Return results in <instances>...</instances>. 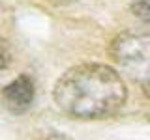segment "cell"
I'll return each instance as SVG.
<instances>
[{"label":"cell","instance_id":"5b68a950","mask_svg":"<svg viewBox=\"0 0 150 140\" xmlns=\"http://www.w3.org/2000/svg\"><path fill=\"white\" fill-rule=\"evenodd\" d=\"M11 47L6 39H4L2 36H0V71H4V69H8L9 65H11Z\"/></svg>","mask_w":150,"mask_h":140},{"label":"cell","instance_id":"7a4b0ae2","mask_svg":"<svg viewBox=\"0 0 150 140\" xmlns=\"http://www.w3.org/2000/svg\"><path fill=\"white\" fill-rule=\"evenodd\" d=\"M109 54L135 82H150V34L148 32H120L111 41Z\"/></svg>","mask_w":150,"mask_h":140},{"label":"cell","instance_id":"3957f363","mask_svg":"<svg viewBox=\"0 0 150 140\" xmlns=\"http://www.w3.org/2000/svg\"><path fill=\"white\" fill-rule=\"evenodd\" d=\"M34 95H36V88L32 78L28 75H19L2 88L0 101H2L4 108L11 114H25L30 108Z\"/></svg>","mask_w":150,"mask_h":140},{"label":"cell","instance_id":"277c9868","mask_svg":"<svg viewBox=\"0 0 150 140\" xmlns=\"http://www.w3.org/2000/svg\"><path fill=\"white\" fill-rule=\"evenodd\" d=\"M129 9L137 21L150 26V0H131Z\"/></svg>","mask_w":150,"mask_h":140},{"label":"cell","instance_id":"52a82bcc","mask_svg":"<svg viewBox=\"0 0 150 140\" xmlns=\"http://www.w3.org/2000/svg\"><path fill=\"white\" fill-rule=\"evenodd\" d=\"M53 4H56V6H68V4H73L75 0H51Z\"/></svg>","mask_w":150,"mask_h":140},{"label":"cell","instance_id":"6da1fadb","mask_svg":"<svg viewBox=\"0 0 150 140\" xmlns=\"http://www.w3.org/2000/svg\"><path fill=\"white\" fill-rule=\"evenodd\" d=\"M53 97L69 118L103 120L122 108L128 88L120 73L111 65L79 64L60 75Z\"/></svg>","mask_w":150,"mask_h":140},{"label":"cell","instance_id":"ba28073f","mask_svg":"<svg viewBox=\"0 0 150 140\" xmlns=\"http://www.w3.org/2000/svg\"><path fill=\"white\" fill-rule=\"evenodd\" d=\"M143 88H144V92H146V93H148V97H150V82H146Z\"/></svg>","mask_w":150,"mask_h":140},{"label":"cell","instance_id":"8992f818","mask_svg":"<svg viewBox=\"0 0 150 140\" xmlns=\"http://www.w3.org/2000/svg\"><path fill=\"white\" fill-rule=\"evenodd\" d=\"M43 140H71V138H68V136H66V134H62V133H51V134H47Z\"/></svg>","mask_w":150,"mask_h":140}]
</instances>
